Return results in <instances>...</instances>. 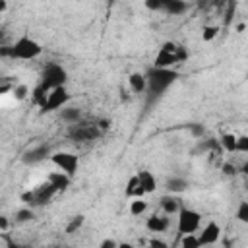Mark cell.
Here are the masks:
<instances>
[{
  "label": "cell",
  "instance_id": "6da1fadb",
  "mask_svg": "<svg viewBox=\"0 0 248 248\" xmlns=\"http://www.w3.org/2000/svg\"><path fill=\"white\" fill-rule=\"evenodd\" d=\"M43 52V46L31 39V37H19L12 46H4L0 50L2 56H12V58H21V60H31L37 58Z\"/></svg>",
  "mask_w": 248,
  "mask_h": 248
},
{
  "label": "cell",
  "instance_id": "7a4b0ae2",
  "mask_svg": "<svg viewBox=\"0 0 248 248\" xmlns=\"http://www.w3.org/2000/svg\"><path fill=\"white\" fill-rule=\"evenodd\" d=\"M178 78V74L170 68H153L147 74V89H149V97H159L174 79Z\"/></svg>",
  "mask_w": 248,
  "mask_h": 248
},
{
  "label": "cell",
  "instance_id": "3957f363",
  "mask_svg": "<svg viewBox=\"0 0 248 248\" xmlns=\"http://www.w3.org/2000/svg\"><path fill=\"white\" fill-rule=\"evenodd\" d=\"M41 78H43V79H41V85H39V87H41L45 93H50V91L56 89V87H64V83H66V79H68V74H66V70H64L60 64L48 62V64L45 66Z\"/></svg>",
  "mask_w": 248,
  "mask_h": 248
},
{
  "label": "cell",
  "instance_id": "277c9868",
  "mask_svg": "<svg viewBox=\"0 0 248 248\" xmlns=\"http://www.w3.org/2000/svg\"><path fill=\"white\" fill-rule=\"evenodd\" d=\"M200 223H202V215L194 209H188V207H182L178 211V232L184 236V234H194L198 229H200Z\"/></svg>",
  "mask_w": 248,
  "mask_h": 248
},
{
  "label": "cell",
  "instance_id": "5b68a950",
  "mask_svg": "<svg viewBox=\"0 0 248 248\" xmlns=\"http://www.w3.org/2000/svg\"><path fill=\"white\" fill-rule=\"evenodd\" d=\"M50 161L60 169V172H66L68 176H74V172L78 169V155H74V153L58 151V153L50 155Z\"/></svg>",
  "mask_w": 248,
  "mask_h": 248
},
{
  "label": "cell",
  "instance_id": "8992f818",
  "mask_svg": "<svg viewBox=\"0 0 248 248\" xmlns=\"http://www.w3.org/2000/svg\"><path fill=\"white\" fill-rule=\"evenodd\" d=\"M68 99H70V95H68L66 87H56V89H52V91L46 95V103H45L43 110L50 112V110L62 108V107L68 103Z\"/></svg>",
  "mask_w": 248,
  "mask_h": 248
},
{
  "label": "cell",
  "instance_id": "52a82bcc",
  "mask_svg": "<svg viewBox=\"0 0 248 248\" xmlns=\"http://www.w3.org/2000/svg\"><path fill=\"white\" fill-rule=\"evenodd\" d=\"M219 236H221V227L211 221L202 229V232L198 234V240H200V246H207V244H215Z\"/></svg>",
  "mask_w": 248,
  "mask_h": 248
},
{
  "label": "cell",
  "instance_id": "ba28073f",
  "mask_svg": "<svg viewBox=\"0 0 248 248\" xmlns=\"http://www.w3.org/2000/svg\"><path fill=\"white\" fill-rule=\"evenodd\" d=\"M48 153H50L48 145H37V147L27 149V151L23 153V163H27V165L41 163L43 159H46V155H48Z\"/></svg>",
  "mask_w": 248,
  "mask_h": 248
},
{
  "label": "cell",
  "instance_id": "9c48e42d",
  "mask_svg": "<svg viewBox=\"0 0 248 248\" xmlns=\"http://www.w3.org/2000/svg\"><path fill=\"white\" fill-rule=\"evenodd\" d=\"M35 192V205H45V203H48V200L58 192L50 182H46V184H41L37 190H33Z\"/></svg>",
  "mask_w": 248,
  "mask_h": 248
},
{
  "label": "cell",
  "instance_id": "30bf717a",
  "mask_svg": "<svg viewBox=\"0 0 248 248\" xmlns=\"http://www.w3.org/2000/svg\"><path fill=\"white\" fill-rule=\"evenodd\" d=\"M70 136L76 140H93L95 136H99V130L95 126H76L72 128Z\"/></svg>",
  "mask_w": 248,
  "mask_h": 248
},
{
  "label": "cell",
  "instance_id": "8fae6325",
  "mask_svg": "<svg viewBox=\"0 0 248 248\" xmlns=\"http://www.w3.org/2000/svg\"><path fill=\"white\" fill-rule=\"evenodd\" d=\"M174 62H178V58H176V54L174 52H167V50H159L157 52V56H155V68H170Z\"/></svg>",
  "mask_w": 248,
  "mask_h": 248
},
{
  "label": "cell",
  "instance_id": "7c38bea8",
  "mask_svg": "<svg viewBox=\"0 0 248 248\" xmlns=\"http://www.w3.org/2000/svg\"><path fill=\"white\" fill-rule=\"evenodd\" d=\"M128 83H130V89L134 93H143L147 89V78L140 72H134L130 78H128Z\"/></svg>",
  "mask_w": 248,
  "mask_h": 248
},
{
  "label": "cell",
  "instance_id": "4fadbf2b",
  "mask_svg": "<svg viewBox=\"0 0 248 248\" xmlns=\"http://www.w3.org/2000/svg\"><path fill=\"white\" fill-rule=\"evenodd\" d=\"M145 227H147L149 232H163V231H167V227H169V219H167V217L153 215V217L147 219Z\"/></svg>",
  "mask_w": 248,
  "mask_h": 248
},
{
  "label": "cell",
  "instance_id": "5bb4252c",
  "mask_svg": "<svg viewBox=\"0 0 248 248\" xmlns=\"http://www.w3.org/2000/svg\"><path fill=\"white\" fill-rule=\"evenodd\" d=\"M48 182L56 188V190H66L70 186V176L66 172H50L48 174Z\"/></svg>",
  "mask_w": 248,
  "mask_h": 248
},
{
  "label": "cell",
  "instance_id": "9a60e30c",
  "mask_svg": "<svg viewBox=\"0 0 248 248\" xmlns=\"http://www.w3.org/2000/svg\"><path fill=\"white\" fill-rule=\"evenodd\" d=\"M138 180H140V186L145 190V194L155 190V176L149 170H140L138 172Z\"/></svg>",
  "mask_w": 248,
  "mask_h": 248
},
{
  "label": "cell",
  "instance_id": "2e32d148",
  "mask_svg": "<svg viewBox=\"0 0 248 248\" xmlns=\"http://www.w3.org/2000/svg\"><path fill=\"white\" fill-rule=\"evenodd\" d=\"M165 10H167L170 16H178V14H182V12L188 10V4L182 2V0H167V2H165Z\"/></svg>",
  "mask_w": 248,
  "mask_h": 248
},
{
  "label": "cell",
  "instance_id": "e0dca14e",
  "mask_svg": "<svg viewBox=\"0 0 248 248\" xmlns=\"http://www.w3.org/2000/svg\"><path fill=\"white\" fill-rule=\"evenodd\" d=\"M186 188H188V182H186L184 178L172 176V178H169V180H167V190H169V192H172V194H180V192H184Z\"/></svg>",
  "mask_w": 248,
  "mask_h": 248
},
{
  "label": "cell",
  "instance_id": "ac0fdd59",
  "mask_svg": "<svg viewBox=\"0 0 248 248\" xmlns=\"http://www.w3.org/2000/svg\"><path fill=\"white\" fill-rule=\"evenodd\" d=\"M161 205H163V211H165L167 215H172V213H178V211H180L178 200H174V198H170V196H165V198L161 200Z\"/></svg>",
  "mask_w": 248,
  "mask_h": 248
},
{
  "label": "cell",
  "instance_id": "d6986e66",
  "mask_svg": "<svg viewBox=\"0 0 248 248\" xmlns=\"http://www.w3.org/2000/svg\"><path fill=\"white\" fill-rule=\"evenodd\" d=\"M236 136L234 134H223L221 136V145L225 147V151H229V153H232V151H236Z\"/></svg>",
  "mask_w": 248,
  "mask_h": 248
},
{
  "label": "cell",
  "instance_id": "ffe728a7",
  "mask_svg": "<svg viewBox=\"0 0 248 248\" xmlns=\"http://www.w3.org/2000/svg\"><path fill=\"white\" fill-rule=\"evenodd\" d=\"M147 209V203H145V200H141V198H136L134 202H132V205H130V213L132 215H141L143 211Z\"/></svg>",
  "mask_w": 248,
  "mask_h": 248
},
{
  "label": "cell",
  "instance_id": "44dd1931",
  "mask_svg": "<svg viewBox=\"0 0 248 248\" xmlns=\"http://www.w3.org/2000/svg\"><path fill=\"white\" fill-rule=\"evenodd\" d=\"M83 221H85V217H83V215H76V217H74V219L68 223V227H66V232H68V234L76 232V231H78V229L83 225Z\"/></svg>",
  "mask_w": 248,
  "mask_h": 248
},
{
  "label": "cell",
  "instance_id": "7402d4cb",
  "mask_svg": "<svg viewBox=\"0 0 248 248\" xmlns=\"http://www.w3.org/2000/svg\"><path fill=\"white\" fill-rule=\"evenodd\" d=\"M62 118L66 122H78L79 120V110L78 108H62Z\"/></svg>",
  "mask_w": 248,
  "mask_h": 248
},
{
  "label": "cell",
  "instance_id": "603a6c76",
  "mask_svg": "<svg viewBox=\"0 0 248 248\" xmlns=\"http://www.w3.org/2000/svg\"><path fill=\"white\" fill-rule=\"evenodd\" d=\"M182 248H200V240L196 234H184L182 236Z\"/></svg>",
  "mask_w": 248,
  "mask_h": 248
},
{
  "label": "cell",
  "instance_id": "cb8c5ba5",
  "mask_svg": "<svg viewBox=\"0 0 248 248\" xmlns=\"http://www.w3.org/2000/svg\"><path fill=\"white\" fill-rule=\"evenodd\" d=\"M236 219H238L240 223H246V225H248V202H242V203L238 205V209H236Z\"/></svg>",
  "mask_w": 248,
  "mask_h": 248
},
{
  "label": "cell",
  "instance_id": "d4e9b609",
  "mask_svg": "<svg viewBox=\"0 0 248 248\" xmlns=\"http://www.w3.org/2000/svg\"><path fill=\"white\" fill-rule=\"evenodd\" d=\"M31 219H33V209L23 207V209H19V211L16 213V221H17V223H25V221H31Z\"/></svg>",
  "mask_w": 248,
  "mask_h": 248
},
{
  "label": "cell",
  "instance_id": "484cf974",
  "mask_svg": "<svg viewBox=\"0 0 248 248\" xmlns=\"http://www.w3.org/2000/svg\"><path fill=\"white\" fill-rule=\"evenodd\" d=\"M217 25H207V27H203V33H202V39L203 41H211V39H215L217 37Z\"/></svg>",
  "mask_w": 248,
  "mask_h": 248
},
{
  "label": "cell",
  "instance_id": "4316f807",
  "mask_svg": "<svg viewBox=\"0 0 248 248\" xmlns=\"http://www.w3.org/2000/svg\"><path fill=\"white\" fill-rule=\"evenodd\" d=\"M12 93H14V97L17 99V101H23L25 97H27V93H29V89H27V85H16L14 89H12Z\"/></svg>",
  "mask_w": 248,
  "mask_h": 248
},
{
  "label": "cell",
  "instance_id": "83f0119b",
  "mask_svg": "<svg viewBox=\"0 0 248 248\" xmlns=\"http://www.w3.org/2000/svg\"><path fill=\"white\" fill-rule=\"evenodd\" d=\"M138 186H140V180H138V174H136V176L130 178V182L126 186V196H134V192H136Z\"/></svg>",
  "mask_w": 248,
  "mask_h": 248
},
{
  "label": "cell",
  "instance_id": "f1b7e54d",
  "mask_svg": "<svg viewBox=\"0 0 248 248\" xmlns=\"http://www.w3.org/2000/svg\"><path fill=\"white\" fill-rule=\"evenodd\" d=\"M236 151L248 153V136H240V138L236 140Z\"/></svg>",
  "mask_w": 248,
  "mask_h": 248
},
{
  "label": "cell",
  "instance_id": "f546056e",
  "mask_svg": "<svg viewBox=\"0 0 248 248\" xmlns=\"http://www.w3.org/2000/svg\"><path fill=\"white\" fill-rule=\"evenodd\" d=\"M145 6H147L149 10H165V2H163V0H147Z\"/></svg>",
  "mask_w": 248,
  "mask_h": 248
},
{
  "label": "cell",
  "instance_id": "4dcf8cb0",
  "mask_svg": "<svg viewBox=\"0 0 248 248\" xmlns=\"http://www.w3.org/2000/svg\"><path fill=\"white\" fill-rule=\"evenodd\" d=\"M223 174H227V176H234L238 170H236V167L232 165V163H223Z\"/></svg>",
  "mask_w": 248,
  "mask_h": 248
},
{
  "label": "cell",
  "instance_id": "1f68e13d",
  "mask_svg": "<svg viewBox=\"0 0 248 248\" xmlns=\"http://www.w3.org/2000/svg\"><path fill=\"white\" fill-rule=\"evenodd\" d=\"M188 128H190V132H192L196 138H200V136L203 134V126H202V124H194V122H192V124H188Z\"/></svg>",
  "mask_w": 248,
  "mask_h": 248
},
{
  "label": "cell",
  "instance_id": "d6a6232c",
  "mask_svg": "<svg viewBox=\"0 0 248 248\" xmlns=\"http://www.w3.org/2000/svg\"><path fill=\"white\" fill-rule=\"evenodd\" d=\"M99 248H118V242H116L114 238H105Z\"/></svg>",
  "mask_w": 248,
  "mask_h": 248
},
{
  "label": "cell",
  "instance_id": "836d02e7",
  "mask_svg": "<svg viewBox=\"0 0 248 248\" xmlns=\"http://www.w3.org/2000/svg\"><path fill=\"white\" fill-rule=\"evenodd\" d=\"M149 248H167V242H163L159 238H151L149 240Z\"/></svg>",
  "mask_w": 248,
  "mask_h": 248
},
{
  "label": "cell",
  "instance_id": "e575fe53",
  "mask_svg": "<svg viewBox=\"0 0 248 248\" xmlns=\"http://www.w3.org/2000/svg\"><path fill=\"white\" fill-rule=\"evenodd\" d=\"M0 229H2V231L8 229V219H6V217H0Z\"/></svg>",
  "mask_w": 248,
  "mask_h": 248
},
{
  "label": "cell",
  "instance_id": "d590c367",
  "mask_svg": "<svg viewBox=\"0 0 248 248\" xmlns=\"http://www.w3.org/2000/svg\"><path fill=\"white\" fill-rule=\"evenodd\" d=\"M108 126H110V122H108V120H101V122H99V128H101V130H107Z\"/></svg>",
  "mask_w": 248,
  "mask_h": 248
},
{
  "label": "cell",
  "instance_id": "8d00e7d4",
  "mask_svg": "<svg viewBox=\"0 0 248 248\" xmlns=\"http://www.w3.org/2000/svg\"><path fill=\"white\" fill-rule=\"evenodd\" d=\"M118 248H134V244H130V242H122V244H118Z\"/></svg>",
  "mask_w": 248,
  "mask_h": 248
},
{
  "label": "cell",
  "instance_id": "74e56055",
  "mask_svg": "<svg viewBox=\"0 0 248 248\" xmlns=\"http://www.w3.org/2000/svg\"><path fill=\"white\" fill-rule=\"evenodd\" d=\"M240 170H242V172H244V174H246V176H248V161H246V163H244V165H242V169H240Z\"/></svg>",
  "mask_w": 248,
  "mask_h": 248
},
{
  "label": "cell",
  "instance_id": "f35d334b",
  "mask_svg": "<svg viewBox=\"0 0 248 248\" xmlns=\"http://www.w3.org/2000/svg\"><path fill=\"white\" fill-rule=\"evenodd\" d=\"M10 248H27V246H16V244H14V246H10Z\"/></svg>",
  "mask_w": 248,
  "mask_h": 248
},
{
  "label": "cell",
  "instance_id": "ab89813d",
  "mask_svg": "<svg viewBox=\"0 0 248 248\" xmlns=\"http://www.w3.org/2000/svg\"><path fill=\"white\" fill-rule=\"evenodd\" d=\"M246 190H248V180H246Z\"/></svg>",
  "mask_w": 248,
  "mask_h": 248
}]
</instances>
